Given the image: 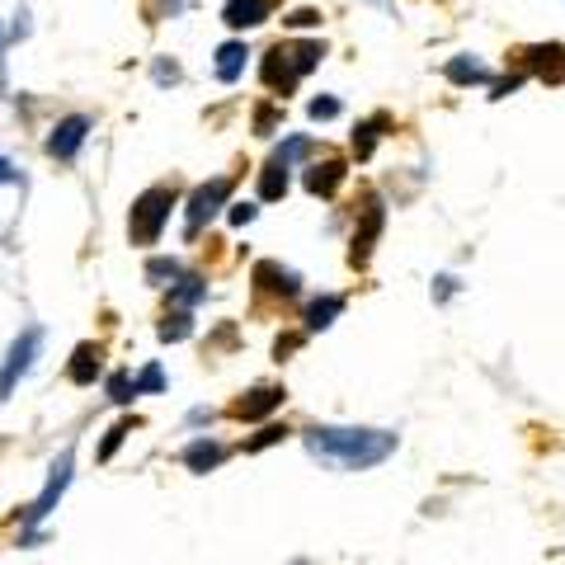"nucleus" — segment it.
Returning <instances> with one entry per match:
<instances>
[{"label":"nucleus","instance_id":"412c9836","mask_svg":"<svg viewBox=\"0 0 565 565\" xmlns=\"http://www.w3.org/2000/svg\"><path fill=\"white\" fill-rule=\"evenodd\" d=\"M122 434H128V424H118V429H109V438H104V448H99V457H104V462H109V457H114V448L122 444Z\"/></svg>","mask_w":565,"mask_h":565},{"label":"nucleus","instance_id":"9d476101","mask_svg":"<svg viewBox=\"0 0 565 565\" xmlns=\"http://www.w3.org/2000/svg\"><path fill=\"white\" fill-rule=\"evenodd\" d=\"M99 344H81L76 349V363H71V382H81V386H90L99 377Z\"/></svg>","mask_w":565,"mask_h":565},{"label":"nucleus","instance_id":"f8f14e48","mask_svg":"<svg viewBox=\"0 0 565 565\" xmlns=\"http://www.w3.org/2000/svg\"><path fill=\"white\" fill-rule=\"evenodd\" d=\"M282 193H288V166L269 161V166L259 170V199L269 203V199H282Z\"/></svg>","mask_w":565,"mask_h":565},{"label":"nucleus","instance_id":"0eeeda50","mask_svg":"<svg viewBox=\"0 0 565 565\" xmlns=\"http://www.w3.org/2000/svg\"><path fill=\"white\" fill-rule=\"evenodd\" d=\"M274 405H282V386H259V392H250L245 401L232 405V415L236 419H259V415H269Z\"/></svg>","mask_w":565,"mask_h":565},{"label":"nucleus","instance_id":"5701e85b","mask_svg":"<svg viewBox=\"0 0 565 565\" xmlns=\"http://www.w3.org/2000/svg\"><path fill=\"white\" fill-rule=\"evenodd\" d=\"M232 222H236V226L255 222V203H232Z\"/></svg>","mask_w":565,"mask_h":565},{"label":"nucleus","instance_id":"6e6552de","mask_svg":"<svg viewBox=\"0 0 565 565\" xmlns=\"http://www.w3.org/2000/svg\"><path fill=\"white\" fill-rule=\"evenodd\" d=\"M527 57H533V66H537V76H542V81H561V76H565V47H561V43L533 47Z\"/></svg>","mask_w":565,"mask_h":565},{"label":"nucleus","instance_id":"dca6fc26","mask_svg":"<svg viewBox=\"0 0 565 565\" xmlns=\"http://www.w3.org/2000/svg\"><path fill=\"white\" fill-rule=\"evenodd\" d=\"M340 311H344L340 297H326V302H311V311H307V326H311V330H326V326H330Z\"/></svg>","mask_w":565,"mask_h":565},{"label":"nucleus","instance_id":"a211bd4d","mask_svg":"<svg viewBox=\"0 0 565 565\" xmlns=\"http://www.w3.org/2000/svg\"><path fill=\"white\" fill-rule=\"evenodd\" d=\"M334 114H340V99H330V95H326V99H311V118H316V122L334 118Z\"/></svg>","mask_w":565,"mask_h":565},{"label":"nucleus","instance_id":"423d86ee","mask_svg":"<svg viewBox=\"0 0 565 565\" xmlns=\"http://www.w3.org/2000/svg\"><path fill=\"white\" fill-rule=\"evenodd\" d=\"M269 10H274V0H226L222 20L232 29H255V24L269 20Z\"/></svg>","mask_w":565,"mask_h":565},{"label":"nucleus","instance_id":"aec40b11","mask_svg":"<svg viewBox=\"0 0 565 565\" xmlns=\"http://www.w3.org/2000/svg\"><path fill=\"white\" fill-rule=\"evenodd\" d=\"M161 386H166L161 367H147V373H141V382H137V392H161Z\"/></svg>","mask_w":565,"mask_h":565},{"label":"nucleus","instance_id":"f03ea898","mask_svg":"<svg viewBox=\"0 0 565 565\" xmlns=\"http://www.w3.org/2000/svg\"><path fill=\"white\" fill-rule=\"evenodd\" d=\"M170 207H174V189L156 184L147 189L141 199L132 203V217H128V232H132V245H156L170 222Z\"/></svg>","mask_w":565,"mask_h":565},{"label":"nucleus","instance_id":"4468645a","mask_svg":"<svg viewBox=\"0 0 565 565\" xmlns=\"http://www.w3.org/2000/svg\"><path fill=\"white\" fill-rule=\"evenodd\" d=\"M184 462H189L193 471H207V467H217V462H222V448H217V444H207V438H199V444L184 452Z\"/></svg>","mask_w":565,"mask_h":565},{"label":"nucleus","instance_id":"f3484780","mask_svg":"<svg viewBox=\"0 0 565 565\" xmlns=\"http://www.w3.org/2000/svg\"><path fill=\"white\" fill-rule=\"evenodd\" d=\"M288 52H292V62H297V71H302V76H307L316 62H321V43H297V47H288Z\"/></svg>","mask_w":565,"mask_h":565},{"label":"nucleus","instance_id":"7ed1b4c3","mask_svg":"<svg viewBox=\"0 0 565 565\" xmlns=\"http://www.w3.org/2000/svg\"><path fill=\"white\" fill-rule=\"evenodd\" d=\"M85 137H90V118H85V114H71V118H62L57 128H52L47 151L57 156V161H76V151L85 147Z\"/></svg>","mask_w":565,"mask_h":565},{"label":"nucleus","instance_id":"393cba45","mask_svg":"<svg viewBox=\"0 0 565 565\" xmlns=\"http://www.w3.org/2000/svg\"><path fill=\"white\" fill-rule=\"evenodd\" d=\"M6 180H14V170H10L6 161H0V184H6Z\"/></svg>","mask_w":565,"mask_h":565},{"label":"nucleus","instance_id":"1a4fd4ad","mask_svg":"<svg viewBox=\"0 0 565 565\" xmlns=\"http://www.w3.org/2000/svg\"><path fill=\"white\" fill-rule=\"evenodd\" d=\"M340 184H344V161H326V166L307 170V189L311 193H334Z\"/></svg>","mask_w":565,"mask_h":565},{"label":"nucleus","instance_id":"b1692460","mask_svg":"<svg viewBox=\"0 0 565 565\" xmlns=\"http://www.w3.org/2000/svg\"><path fill=\"white\" fill-rule=\"evenodd\" d=\"M288 24H292V29H311V24H321V14H311V10H297Z\"/></svg>","mask_w":565,"mask_h":565},{"label":"nucleus","instance_id":"4be33fe9","mask_svg":"<svg viewBox=\"0 0 565 565\" xmlns=\"http://www.w3.org/2000/svg\"><path fill=\"white\" fill-rule=\"evenodd\" d=\"M184 334H189V321H184V316H174V326H170V321L161 326V340H184Z\"/></svg>","mask_w":565,"mask_h":565},{"label":"nucleus","instance_id":"20e7f679","mask_svg":"<svg viewBox=\"0 0 565 565\" xmlns=\"http://www.w3.org/2000/svg\"><path fill=\"white\" fill-rule=\"evenodd\" d=\"M297 76H302V71H297L292 52L278 43V47L269 52V57H264V85H269V90H278V95H288L292 85H297Z\"/></svg>","mask_w":565,"mask_h":565},{"label":"nucleus","instance_id":"39448f33","mask_svg":"<svg viewBox=\"0 0 565 565\" xmlns=\"http://www.w3.org/2000/svg\"><path fill=\"white\" fill-rule=\"evenodd\" d=\"M226 193H232V184H226V180H212V184H203L199 193H193V199H189V236L199 232V226L212 217V212L226 203Z\"/></svg>","mask_w":565,"mask_h":565},{"label":"nucleus","instance_id":"ddd939ff","mask_svg":"<svg viewBox=\"0 0 565 565\" xmlns=\"http://www.w3.org/2000/svg\"><path fill=\"white\" fill-rule=\"evenodd\" d=\"M448 81L452 85H481V81H490V71L481 62H471V57H452L448 62Z\"/></svg>","mask_w":565,"mask_h":565},{"label":"nucleus","instance_id":"2eb2a0df","mask_svg":"<svg viewBox=\"0 0 565 565\" xmlns=\"http://www.w3.org/2000/svg\"><path fill=\"white\" fill-rule=\"evenodd\" d=\"M377 137H382V118L363 122V128L353 132V156H359V161H367V156H373V147H377Z\"/></svg>","mask_w":565,"mask_h":565},{"label":"nucleus","instance_id":"9b49d317","mask_svg":"<svg viewBox=\"0 0 565 565\" xmlns=\"http://www.w3.org/2000/svg\"><path fill=\"white\" fill-rule=\"evenodd\" d=\"M245 57H250V52H245V43H222V47H217V81L232 85V81L241 76Z\"/></svg>","mask_w":565,"mask_h":565},{"label":"nucleus","instance_id":"6ab92c4d","mask_svg":"<svg viewBox=\"0 0 565 565\" xmlns=\"http://www.w3.org/2000/svg\"><path fill=\"white\" fill-rule=\"evenodd\" d=\"M282 434H288V429H278V424H269V429H264L259 438H250V444H245V448H250V452H255V448H269V444H278Z\"/></svg>","mask_w":565,"mask_h":565},{"label":"nucleus","instance_id":"f257e3e1","mask_svg":"<svg viewBox=\"0 0 565 565\" xmlns=\"http://www.w3.org/2000/svg\"><path fill=\"white\" fill-rule=\"evenodd\" d=\"M392 448H396V438L382 429H316L311 434V452H321L326 462L349 467V471L382 462Z\"/></svg>","mask_w":565,"mask_h":565}]
</instances>
